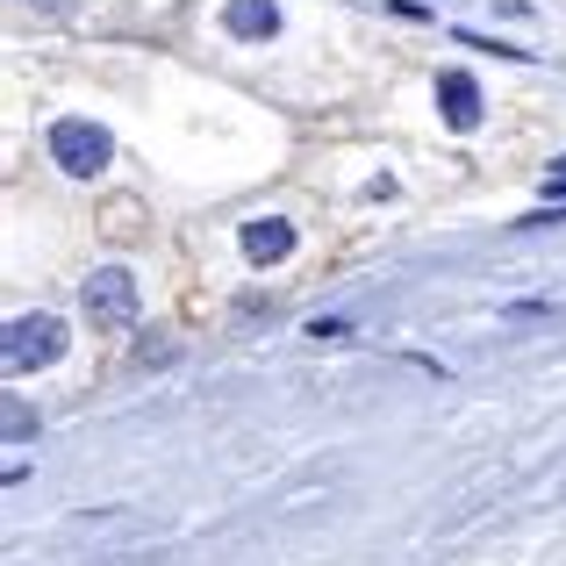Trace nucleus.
Wrapping results in <instances>:
<instances>
[{"label": "nucleus", "instance_id": "nucleus-6", "mask_svg": "<svg viewBox=\"0 0 566 566\" xmlns=\"http://www.w3.org/2000/svg\"><path fill=\"white\" fill-rule=\"evenodd\" d=\"M222 29H230V36H280V8L273 0H230V8H222Z\"/></svg>", "mask_w": 566, "mask_h": 566}, {"label": "nucleus", "instance_id": "nucleus-9", "mask_svg": "<svg viewBox=\"0 0 566 566\" xmlns=\"http://www.w3.org/2000/svg\"><path fill=\"white\" fill-rule=\"evenodd\" d=\"M545 201H566V158H559L553 172H545Z\"/></svg>", "mask_w": 566, "mask_h": 566}, {"label": "nucleus", "instance_id": "nucleus-1", "mask_svg": "<svg viewBox=\"0 0 566 566\" xmlns=\"http://www.w3.org/2000/svg\"><path fill=\"white\" fill-rule=\"evenodd\" d=\"M51 158H57V172H72V180H94L101 166L115 158V144H108V129L101 123H86V115H57L51 123Z\"/></svg>", "mask_w": 566, "mask_h": 566}, {"label": "nucleus", "instance_id": "nucleus-3", "mask_svg": "<svg viewBox=\"0 0 566 566\" xmlns=\"http://www.w3.org/2000/svg\"><path fill=\"white\" fill-rule=\"evenodd\" d=\"M80 302H86V316H94L101 331H129V323H137V280H129L123 265H101V273L80 287Z\"/></svg>", "mask_w": 566, "mask_h": 566}, {"label": "nucleus", "instance_id": "nucleus-5", "mask_svg": "<svg viewBox=\"0 0 566 566\" xmlns=\"http://www.w3.org/2000/svg\"><path fill=\"white\" fill-rule=\"evenodd\" d=\"M438 115L467 137V129L481 123V86H473L467 72H438Z\"/></svg>", "mask_w": 566, "mask_h": 566}, {"label": "nucleus", "instance_id": "nucleus-7", "mask_svg": "<svg viewBox=\"0 0 566 566\" xmlns=\"http://www.w3.org/2000/svg\"><path fill=\"white\" fill-rule=\"evenodd\" d=\"M459 43H467V51H488V57H524V51H510V43L481 36V29H459Z\"/></svg>", "mask_w": 566, "mask_h": 566}, {"label": "nucleus", "instance_id": "nucleus-2", "mask_svg": "<svg viewBox=\"0 0 566 566\" xmlns=\"http://www.w3.org/2000/svg\"><path fill=\"white\" fill-rule=\"evenodd\" d=\"M0 359H8V374H36V366H57L65 359V323L57 316H14L8 323V352H0Z\"/></svg>", "mask_w": 566, "mask_h": 566}, {"label": "nucleus", "instance_id": "nucleus-8", "mask_svg": "<svg viewBox=\"0 0 566 566\" xmlns=\"http://www.w3.org/2000/svg\"><path fill=\"white\" fill-rule=\"evenodd\" d=\"M308 337H316V345H323V337H345V316H316V323H308Z\"/></svg>", "mask_w": 566, "mask_h": 566}, {"label": "nucleus", "instance_id": "nucleus-10", "mask_svg": "<svg viewBox=\"0 0 566 566\" xmlns=\"http://www.w3.org/2000/svg\"><path fill=\"white\" fill-rule=\"evenodd\" d=\"M29 8H65V0H29Z\"/></svg>", "mask_w": 566, "mask_h": 566}, {"label": "nucleus", "instance_id": "nucleus-4", "mask_svg": "<svg viewBox=\"0 0 566 566\" xmlns=\"http://www.w3.org/2000/svg\"><path fill=\"white\" fill-rule=\"evenodd\" d=\"M237 244H244V259L251 265H280L294 251V222H280V216H251L244 230H237Z\"/></svg>", "mask_w": 566, "mask_h": 566}]
</instances>
